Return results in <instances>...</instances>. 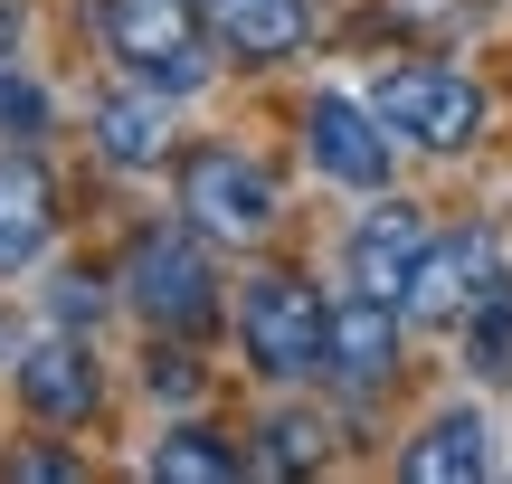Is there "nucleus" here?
Segmentation results:
<instances>
[{
  "instance_id": "obj_1",
  "label": "nucleus",
  "mask_w": 512,
  "mask_h": 484,
  "mask_svg": "<svg viewBox=\"0 0 512 484\" xmlns=\"http://www.w3.org/2000/svg\"><path fill=\"white\" fill-rule=\"evenodd\" d=\"M95 29H105L114 67L162 86V95L209 86V67H219V19H209V0H95Z\"/></svg>"
},
{
  "instance_id": "obj_2",
  "label": "nucleus",
  "mask_w": 512,
  "mask_h": 484,
  "mask_svg": "<svg viewBox=\"0 0 512 484\" xmlns=\"http://www.w3.org/2000/svg\"><path fill=\"white\" fill-rule=\"evenodd\" d=\"M124 304L152 323V333H209L219 323V266H209L200 228H143L124 247Z\"/></svg>"
},
{
  "instance_id": "obj_3",
  "label": "nucleus",
  "mask_w": 512,
  "mask_h": 484,
  "mask_svg": "<svg viewBox=\"0 0 512 484\" xmlns=\"http://www.w3.org/2000/svg\"><path fill=\"white\" fill-rule=\"evenodd\" d=\"M238 342H247L256 380H313L332 361V304L313 295L304 276L266 266V276H247V295H238Z\"/></svg>"
},
{
  "instance_id": "obj_4",
  "label": "nucleus",
  "mask_w": 512,
  "mask_h": 484,
  "mask_svg": "<svg viewBox=\"0 0 512 484\" xmlns=\"http://www.w3.org/2000/svg\"><path fill=\"white\" fill-rule=\"evenodd\" d=\"M370 114L418 152H465L484 133V86L465 67H446V57H408V67L370 76Z\"/></svg>"
},
{
  "instance_id": "obj_5",
  "label": "nucleus",
  "mask_w": 512,
  "mask_h": 484,
  "mask_svg": "<svg viewBox=\"0 0 512 484\" xmlns=\"http://www.w3.org/2000/svg\"><path fill=\"white\" fill-rule=\"evenodd\" d=\"M275 181L247 162V152H228V143H200L181 162V219L200 228V238H219V247H256L275 228Z\"/></svg>"
},
{
  "instance_id": "obj_6",
  "label": "nucleus",
  "mask_w": 512,
  "mask_h": 484,
  "mask_svg": "<svg viewBox=\"0 0 512 484\" xmlns=\"http://www.w3.org/2000/svg\"><path fill=\"white\" fill-rule=\"evenodd\" d=\"M494 285H503V238L494 228H446V238L418 257V285L399 295V314L427 323V333H465Z\"/></svg>"
},
{
  "instance_id": "obj_7",
  "label": "nucleus",
  "mask_w": 512,
  "mask_h": 484,
  "mask_svg": "<svg viewBox=\"0 0 512 484\" xmlns=\"http://www.w3.org/2000/svg\"><path fill=\"white\" fill-rule=\"evenodd\" d=\"M10 371H19V399H29V418H38V428H86V418H95V399H105V380H95V352H86L76 333L29 342Z\"/></svg>"
},
{
  "instance_id": "obj_8",
  "label": "nucleus",
  "mask_w": 512,
  "mask_h": 484,
  "mask_svg": "<svg viewBox=\"0 0 512 484\" xmlns=\"http://www.w3.org/2000/svg\"><path fill=\"white\" fill-rule=\"evenodd\" d=\"M304 143L342 190H389V124L351 95H313L304 105Z\"/></svg>"
},
{
  "instance_id": "obj_9",
  "label": "nucleus",
  "mask_w": 512,
  "mask_h": 484,
  "mask_svg": "<svg viewBox=\"0 0 512 484\" xmlns=\"http://www.w3.org/2000/svg\"><path fill=\"white\" fill-rule=\"evenodd\" d=\"M427 247H437V238H427L418 200H380V209H361V228H351V285L399 304L408 285H418V257H427Z\"/></svg>"
},
{
  "instance_id": "obj_10",
  "label": "nucleus",
  "mask_w": 512,
  "mask_h": 484,
  "mask_svg": "<svg viewBox=\"0 0 512 484\" xmlns=\"http://www.w3.org/2000/svg\"><path fill=\"white\" fill-rule=\"evenodd\" d=\"M332 380H342L351 399H380L389 371H399V323H389V295H351L332 304Z\"/></svg>"
},
{
  "instance_id": "obj_11",
  "label": "nucleus",
  "mask_w": 512,
  "mask_h": 484,
  "mask_svg": "<svg viewBox=\"0 0 512 484\" xmlns=\"http://www.w3.org/2000/svg\"><path fill=\"white\" fill-rule=\"evenodd\" d=\"M209 19H219V48L238 67L304 57V38H313V0H209Z\"/></svg>"
},
{
  "instance_id": "obj_12",
  "label": "nucleus",
  "mask_w": 512,
  "mask_h": 484,
  "mask_svg": "<svg viewBox=\"0 0 512 484\" xmlns=\"http://www.w3.org/2000/svg\"><path fill=\"white\" fill-rule=\"evenodd\" d=\"M48 228H57V181H48V162L0 152V276H19V266L48 247Z\"/></svg>"
},
{
  "instance_id": "obj_13",
  "label": "nucleus",
  "mask_w": 512,
  "mask_h": 484,
  "mask_svg": "<svg viewBox=\"0 0 512 484\" xmlns=\"http://www.w3.org/2000/svg\"><path fill=\"white\" fill-rule=\"evenodd\" d=\"M95 152H105L114 171H152L171 152V114H162V86H143L133 76L124 95H105L95 105Z\"/></svg>"
},
{
  "instance_id": "obj_14",
  "label": "nucleus",
  "mask_w": 512,
  "mask_h": 484,
  "mask_svg": "<svg viewBox=\"0 0 512 484\" xmlns=\"http://www.w3.org/2000/svg\"><path fill=\"white\" fill-rule=\"evenodd\" d=\"M484 466H494V447H484V409H437L418 428V447L399 456L408 484H475Z\"/></svg>"
},
{
  "instance_id": "obj_15",
  "label": "nucleus",
  "mask_w": 512,
  "mask_h": 484,
  "mask_svg": "<svg viewBox=\"0 0 512 484\" xmlns=\"http://www.w3.org/2000/svg\"><path fill=\"white\" fill-rule=\"evenodd\" d=\"M323 456H332V428L313 409H275L266 428H256V466L266 475H313Z\"/></svg>"
},
{
  "instance_id": "obj_16",
  "label": "nucleus",
  "mask_w": 512,
  "mask_h": 484,
  "mask_svg": "<svg viewBox=\"0 0 512 484\" xmlns=\"http://www.w3.org/2000/svg\"><path fill=\"white\" fill-rule=\"evenodd\" d=\"M152 475L162 484H228L238 475V447H228L219 428H171L162 447H152Z\"/></svg>"
},
{
  "instance_id": "obj_17",
  "label": "nucleus",
  "mask_w": 512,
  "mask_h": 484,
  "mask_svg": "<svg viewBox=\"0 0 512 484\" xmlns=\"http://www.w3.org/2000/svg\"><path fill=\"white\" fill-rule=\"evenodd\" d=\"M465 352H475V371H484V380H503V371H512V276L475 304V323H465Z\"/></svg>"
},
{
  "instance_id": "obj_18",
  "label": "nucleus",
  "mask_w": 512,
  "mask_h": 484,
  "mask_svg": "<svg viewBox=\"0 0 512 484\" xmlns=\"http://www.w3.org/2000/svg\"><path fill=\"white\" fill-rule=\"evenodd\" d=\"M0 133H48V86H29L19 57H0Z\"/></svg>"
},
{
  "instance_id": "obj_19",
  "label": "nucleus",
  "mask_w": 512,
  "mask_h": 484,
  "mask_svg": "<svg viewBox=\"0 0 512 484\" xmlns=\"http://www.w3.org/2000/svg\"><path fill=\"white\" fill-rule=\"evenodd\" d=\"M48 314L57 323H95V276H57L48 285Z\"/></svg>"
},
{
  "instance_id": "obj_20",
  "label": "nucleus",
  "mask_w": 512,
  "mask_h": 484,
  "mask_svg": "<svg viewBox=\"0 0 512 484\" xmlns=\"http://www.w3.org/2000/svg\"><path fill=\"white\" fill-rule=\"evenodd\" d=\"M0 57H19V0H0Z\"/></svg>"
}]
</instances>
